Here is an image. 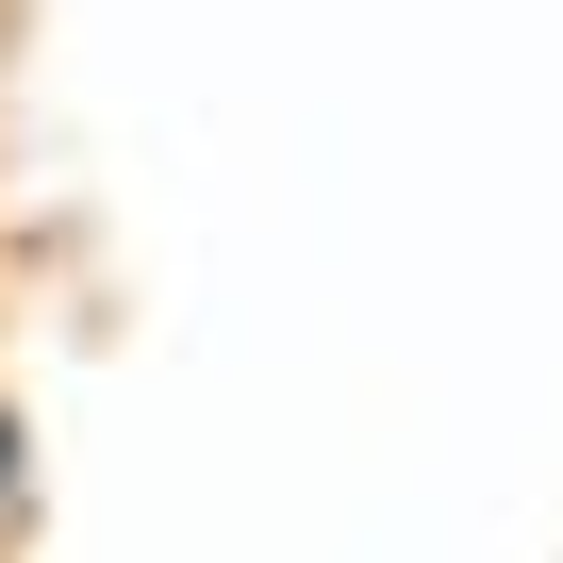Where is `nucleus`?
<instances>
[{"instance_id":"nucleus-1","label":"nucleus","mask_w":563,"mask_h":563,"mask_svg":"<svg viewBox=\"0 0 563 563\" xmlns=\"http://www.w3.org/2000/svg\"><path fill=\"white\" fill-rule=\"evenodd\" d=\"M0 481H18V431H0Z\"/></svg>"}]
</instances>
